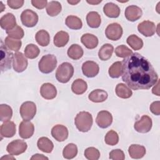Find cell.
<instances>
[{"mask_svg": "<svg viewBox=\"0 0 160 160\" xmlns=\"http://www.w3.org/2000/svg\"><path fill=\"white\" fill-rule=\"evenodd\" d=\"M103 12L105 15L110 18H116L120 14V8L113 2H108L103 7Z\"/></svg>", "mask_w": 160, "mask_h": 160, "instance_id": "22", "label": "cell"}, {"mask_svg": "<svg viewBox=\"0 0 160 160\" xmlns=\"http://www.w3.org/2000/svg\"><path fill=\"white\" fill-rule=\"evenodd\" d=\"M68 128L61 124H57L51 129L52 136L59 142L64 141L68 138Z\"/></svg>", "mask_w": 160, "mask_h": 160, "instance_id": "16", "label": "cell"}, {"mask_svg": "<svg viewBox=\"0 0 160 160\" xmlns=\"http://www.w3.org/2000/svg\"><path fill=\"white\" fill-rule=\"evenodd\" d=\"M126 41L128 45L135 51L141 49L143 46L142 40L135 34L130 35L127 38Z\"/></svg>", "mask_w": 160, "mask_h": 160, "instance_id": "36", "label": "cell"}, {"mask_svg": "<svg viewBox=\"0 0 160 160\" xmlns=\"http://www.w3.org/2000/svg\"><path fill=\"white\" fill-rule=\"evenodd\" d=\"M21 21L22 24L28 28L35 26L38 22V15L31 9L23 11L21 14Z\"/></svg>", "mask_w": 160, "mask_h": 160, "instance_id": "8", "label": "cell"}, {"mask_svg": "<svg viewBox=\"0 0 160 160\" xmlns=\"http://www.w3.org/2000/svg\"><path fill=\"white\" fill-rule=\"evenodd\" d=\"M16 21L14 15L8 12L3 15L0 19V26L6 31L10 30L16 26Z\"/></svg>", "mask_w": 160, "mask_h": 160, "instance_id": "19", "label": "cell"}, {"mask_svg": "<svg viewBox=\"0 0 160 160\" xmlns=\"http://www.w3.org/2000/svg\"><path fill=\"white\" fill-rule=\"evenodd\" d=\"M128 152L132 159L142 158L146 154V148L141 145L131 144L128 148Z\"/></svg>", "mask_w": 160, "mask_h": 160, "instance_id": "24", "label": "cell"}, {"mask_svg": "<svg viewBox=\"0 0 160 160\" xmlns=\"http://www.w3.org/2000/svg\"><path fill=\"white\" fill-rule=\"evenodd\" d=\"M84 156L89 160H98L100 157V152L94 147L88 148L84 151Z\"/></svg>", "mask_w": 160, "mask_h": 160, "instance_id": "43", "label": "cell"}, {"mask_svg": "<svg viewBox=\"0 0 160 160\" xmlns=\"http://www.w3.org/2000/svg\"><path fill=\"white\" fill-rule=\"evenodd\" d=\"M3 159H14L15 158H13L12 156H9V155H6V156L2 157V158H1V160H2Z\"/></svg>", "mask_w": 160, "mask_h": 160, "instance_id": "52", "label": "cell"}, {"mask_svg": "<svg viewBox=\"0 0 160 160\" xmlns=\"http://www.w3.org/2000/svg\"><path fill=\"white\" fill-rule=\"evenodd\" d=\"M12 116V108L8 104H1L0 105V120L5 122L10 120Z\"/></svg>", "mask_w": 160, "mask_h": 160, "instance_id": "37", "label": "cell"}, {"mask_svg": "<svg viewBox=\"0 0 160 160\" xmlns=\"http://www.w3.org/2000/svg\"><path fill=\"white\" fill-rule=\"evenodd\" d=\"M66 25L71 29L78 30L81 29L82 26V22L80 18L75 16H68L65 20Z\"/></svg>", "mask_w": 160, "mask_h": 160, "instance_id": "33", "label": "cell"}, {"mask_svg": "<svg viewBox=\"0 0 160 160\" xmlns=\"http://www.w3.org/2000/svg\"><path fill=\"white\" fill-rule=\"evenodd\" d=\"M88 88L87 82L82 79H77L73 81L71 85L72 91L78 95L82 94Z\"/></svg>", "mask_w": 160, "mask_h": 160, "instance_id": "28", "label": "cell"}, {"mask_svg": "<svg viewBox=\"0 0 160 160\" xmlns=\"http://www.w3.org/2000/svg\"><path fill=\"white\" fill-rule=\"evenodd\" d=\"M115 91L116 95L119 98L122 99L129 98L132 94V92L131 89L123 83L118 84L116 85Z\"/></svg>", "mask_w": 160, "mask_h": 160, "instance_id": "30", "label": "cell"}, {"mask_svg": "<svg viewBox=\"0 0 160 160\" xmlns=\"http://www.w3.org/2000/svg\"><path fill=\"white\" fill-rule=\"evenodd\" d=\"M79 2H80V1H68V2L72 4V5H75V4H78Z\"/></svg>", "mask_w": 160, "mask_h": 160, "instance_id": "53", "label": "cell"}, {"mask_svg": "<svg viewBox=\"0 0 160 160\" xmlns=\"http://www.w3.org/2000/svg\"><path fill=\"white\" fill-rule=\"evenodd\" d=\"M24 1L23 0H8L7 4L9 8L13 9H18L21 8L24 4Z\"/></svg>", "mask_w": 160, "mask_h": 160, "instance_id": "46", "label": "cell"}, {"mask_svg": "<svg viewBox=\"0 0 160 160\" xmlns=\"http://www.w3.org/2000/svg\"><path fill=\"white\" fill-rule=\"evenodd\" d=\"M19 112L24 121H30L36 115V106L34 102L26 101L21 104Z\"/></svg>", "mask_w": 160, "mask_h": 160, "instance_id": "6", "label": "cell"}, {"mask_svg": "<svg viewBox=\"0 0 160 160\" xmlns=\"http://www.w3.org/2000/svg\"><path fill=\"white\" fill-rule=\"evenodd\" d=\"M82 71L84 76L88 78H94L99 71V65L94 61H88L82 65Z\"/></svg>", "mask_w": 160, "mask_h": 160, "instance_id": "13", "label": "cell"}, {"mask_svg": "<svg viewBox=\"0 0 160 160\" xmlns=\"http://www.w3.org/2000/svg\"><path fill=\"white\" fill-rule=\"evenodd\" d=\"M92 116L86 111L79 112L74 119V124L77 129L83 132L89 131L92 125Z\"/></svg>", "mask_w": 160, "mask_h": 160, "instance_id": "2", "label": "cell"}, {"mask_svg": "<svg viewBox=\"0 0 160 160\" xmlns=\"http://www.w3.org/2000/svg\"><path fill=\"white\" fill-rule=\"evenodd\" d=\"M40 94L45 99L51 100L55 98L56 96L57 90L53 84L49 82H46L41 86L40 88Z\"/></svg>", "mask_w": 160, "mask_h": 160, "instance_id": "18", "label": "cell"}, {"mask_svg": "<svg viewBox=\"0 0 160 160\" xmlns=\"http://www.w3.org/2000/svg\"><path fill=\"white\" fill-rule=\"evenodd\" d=\"M115 54L118 57L125 58L132 54V51L125 45H120L116 48Z\"/></svg>", "mask_w": 160, "mask_h": 160, "instance_id": "44", "label": "cell"}, {"mask_svg": "<svg viewBox=\"0 0 160 160\" xmlns=\"http://www.w3.org/2000/svg\"><path fill=\"white\" fill-rule=\"evenodd\" d=\"M31 159H48V158L41 154H36L31 158Z\"/></svg>", "mask_w": 160, "mask_h": 160, "instance_id": "49", "label": "cell"}, {"mask_svg": "<svg viewBox=\"0 0 160 160\" xmlns=\"http://www.w3.org/2000/svg\"><path fill=\"white\" fill-rule=\"evenodd\" d=\"M78 154V147L75 144L69 143L66 145L62 151V156L65 159H71L76 156Z\"/></svg>", "mask_w": 160, "mask_h": 160, "instance_id": "35", "label": "cell"}, {"mask_svg": "<svg viewBox=\"0 0 160 160\" xmlns=\"http://www.w3.org/2000/svg\"><path fill=\"white\" fill-rule=\"evenodd\" d=\"M21 41L14 39L9 36L6 37L4 39V45L9 50L13 51H18L21 47Z\"/></svg>", "mask_w": 160, "mask_h": 160, "instance_id": "40", "label": "cell"}, {"mask_svg": "<svg viewBox=\"0 0 160 160\" xmlns=\"http://www.w3.org/2000/svg\"><path fill=\"white\" fill-rule=\"evenodd\" d=\"M109 75L112 78H118L122 74V62L116 61L109 68Z\"/></svg>", "mask_w": 160, "mask_h": 160, "instance_id": "39", "label": "cell"}, {"mask_svg": "<svg viewBox=\"0 0 160 160\" xmlns=\"http://www.w3.org/2000/svg\"><path fill=\"white\" fill-rule=\"evenodd\" d=\"M57 65V59L53 54L43 56L38 63L39 71L44 74H48L53 71Z\"/></svg>", "mask_w": 160, "mask_h": 160, "instance_id": "4", "label": "cell"}, {"mask_svg": "<svg viewBox=\"0 0 160 160\" xmlns=\"http://www.w3.org/2000/svg\"><path fill=\"white\" fill-rule=\"evenodd\" d=\"M1 61L0 68L2 72L7 71L11 68V62L13 60L14 54L9 51L8 49L3 44L2 41H1Z\"/></svg>", "mask_w": 160, "mask_h": 160, "instance_id": "5", "label": "cell"}, {"mask_svg": "<svg viewBox=\"0 0 160 160\" xmlns=\"http://www.w3.org/2000/svg\"><path fill=\"white\" fill-rule=\"evenodd\" d=\"M122 62V80L133 90L148 89L158 81L151 62L138 52L125 58Z\"/></svg>", "mask_w": 160, "mask_h": 160, "instance_id": "1", "label": "cell"}, {"mask_svg": "<svg viewBox=\"0 0 160 160\" xmlns=\"http://www.w3.org/2000/svg\"><path fill=\"white\" fill-rule=\"evenodd\" d=\"M40 53L39 48L34 44H28L24 49V55L29 59L36 58Z\"/></svg>", "mask_w": 160, "mask_h": 160, "instance_id": "38", "label": "cell"}, {"mask_svg": "<svg viewBox=\"0 0 160 160\" xmlns=\"http://www.w3.org/2000/svg\"><path fill=\"white\" fill-rule=\"evenodd\" d=\"M16 124L12 121H5L0 128L1 139L4 138H11L16 134Z\"/></svg>", "mask_w": 160, "mask_h": 160, "instance_id": "20", "label": "cell"}, {"mask_svg": "<svg viewBox=\"0 0 160 160\" xmlns=\"http://www.w3.org/2000/svg\"><path fill=\"white\" fill-rule=\"evenodd\" d=\"M96 122L99 128L102 129L107 128L112 122V116L108 111H101L97 115Z\"/></svg>", "mask_w": 160, "mask_h": 160, "instance_id": "12", "label": "cell"}, {"mask_svg": "<svg viewBox=\"0 0 160 160\" xmlns=\"http://www.w3.org/2000/svg\"><path fill=\"white\" fill-rule=\"evenodd\" d=\"M31 4L34 8H36L38 9H42L44 8L45 6H47L48 1L46 0H42H42H41V1L32 0Z\"/></svg>", "mask_w": 160, "mask_h": 160, "instance_id": "47", "label": "cell"}, {"mask_svg": "<svg viewBox=\"0 0 160 160\" xmlns=\"http://www.w3.org/2000/svg\"><path fill=\"white\" fill-rule=\"evenodd\" d=\"M34 124L29 121H22L19 126V134L22 139H29L34 134Z\"/></svg>", "mask_w": 160, "mask_h": 160, "instance_id": "14", "label": "cell"}, {"mask_svg": "<svg viewBox=\"0 0 160 160\" xmlns=\"http://www.w3.org/2000/svg\"><path fill=\"white\" fill-rule=\"evenodd\" d=\"M88 25L91 28H98L101 23V19L99 14L96 11H91L86 16Z\"/></svg>", "mask_w": 160, "mask_h": 160, "instance_id": "26", "label": "cell"}, {"mask_svg": "<svg viewBox=\"0 0 160 160\" xmlns=\"http://www.w3.org/2000/svg\"><path fill=\"white\" fill-rule=\"evenodd\" d=\"M81 41L82 44L89 49H92L97 47L98 44V38L92 34L86 33L81 38Z\"/></svg>", "mask_w": 160, "mask_h": 160, "instance_id": "21", "label": "cell"}, {"mask_svg": "<svg viewBox=\"0 0 160 160\" xmlns=\"http://www.w3.org/2000/svg\"><path fill=\"white\" fill-rule=\"evenodd\" d=\"M109 159L113 160H124L125 155L124 152L119 149H113L109 152Z\"/></svg>", "mask_w": 160, "mask_h": 160, "instance_id": "45", "label": "cell"}, {"mask_svg": "<svg viewBox=\"0 0 160 160\" xmlns=\"http://www.w3.org/2000/svg\"><path fill=\"white\" fill-rule=\"evenodd\" d=\"M1 7H2V8H1V12H2V11H4V8H3L2 7H4V4H2V1H1Z\"/></svg>", "mask_w": 160, "mask_h": 160, "instance_id": "54", "label": "cell"}, {"mask_svg": "<svg viewBox=\"0 0 160 160\" xmlns=\"http://www.w3.org/2000/svg\"><path fill=\"white\" fill-rule=\"evenodd\" d=\"M160 102L159 101H156L151 103L150 105V111L155 115L159 116L160 114Z\"/></svg>", "mask_w": 160, "mask_h": 160, "instance_id": "48", "label": "cell"}, {"mask_svg": "<svg viewBox=\"0 0 160 160\" xmlns=\"http://www.w3.org/2000/svg\"><path fill=\"white\" fill-rule=\"evenodd\" d=\"M114 51V48L111 44L107 43L103 44L98 52V57L102 61L109 59Z\"/></svg>", "mask_w": 160, "mask_h": 160, "instance_id": "27", "label": "cell"}, {"mask_svg": "<svg viewBox=\"0 0 160 160\" xmlns=\"http://www.w3.org/2000/svg\"><path fill=\"white\" fill-rule=\"evenodd\" d=\"M152 124L151 118L147 115H143L139 120L134 123V128L138 132L146 133L151 129Z\"/></svg>", "mask_w": 160, "mask_h": 160, "instance_id": "11", "label": "cell"}, {"mask_svg": "<svg viewBox=\"0 0 160 160\" xmlns=\"http://www.w3.org/2000/svg\"><path fill=\"white\" fill-rule=\"evenodd\" d=\"M142 11L141 9L135 5H131L128 6L124 12L126 18L131 22L138 20L142 16Z\"/></svg>", "mask_w": 160, "mask_h": 160, "instance_id": "17", "label": "cell"}, {"mask_svg": "<svg viewBox=\"0 0 160 160\" xmlns=\"http://www.w3.org/2000/svg\"><path fill=\"white\" fill-rule=\"evenodd\" d=\"M28 62L25 56L21 52L14 54L12 66L14 70L17 72H23L28 67Z\"/></svg>", "mask_w": 160, "mask_h": 160, "instance_id": "10", "label": "cell"}, {"mask_svg": "<svg viewBox=\"0 0 160 160\" xmlns=\"http://www.w3.org/2000/svg\"><path fill=\"white\" fill-rule=\"evenodd\" d=\"M27 148L28 145L25 141L16 139L11 141L8 144L6 151L11 156H18L24 152Z\"/></svg>", "mask_w": 160, "mask_h": 160, "instance_id": "7", "label": "cell"}, {"mask_svg": "<svg viewBox=\"0 0 160 160\" xmlns=\"http://www.w3.org/2000/svg\"><path fill=\"white\" fill-rule=\"evenodd\" d=\"M82 48L77 44H72L68 50L67 54L69 58L73 60H78L83 56Z\"/></svg>", "mask_w": 160, "mask_h": 160, "instance_id": "31", "label": "cell"}, {"mask_svg": "<svg viewBox=\"0 0 160 160\" xmlns=\"http://www.w3.org/2000/svg\"><path fill=\"white\" fill-rule=\"evenodd\" d=\"M35 39L38 44L41 46H46L50 42V36L48 31L41 29L37 32Z\"/></svg>", "mask_w": 160, "mask_h": 160, "instance_id": "34", "label": "cell"}, {"mask_svg": "<svg viewBox=\"0 0 160 160\" xmlns=\"http://www.w3.org/2000/svg\"><path fill=\"white\" fill-rule=\"evenodd\" d=\"M123 33L121 26L116 22L109 24L105 30V34L108 39L112 41H117L119 39Z\"/></svg>", "mask_w": 160, "mask_h": 160, "instance_id": "9", "label": "cell"}, {"mask_svg": "<svg viewBox=\"0 0 160 160\" xmlns=\"http://www.w3.org/2000/svg\"><path fill=\"white\" fill-rule=\"evenodd\" d=\"M74 74V68L68 62L62 63L58 68L56 72V79L61 83H66L71 79Z\"/></svg>", "mask_w": 160, "mask_h": 160, "instance_id": "3", "label": "cell"}, {"mask_svg": "<svg viewBox=\"0 0 160 160\" xmlns=\"http://www.w3.org/2000/svg\"><path fill=\"white\" fill-rule=\"evenodd\" d=\"M69 36L67 32L61 31L58 32L54 37V44L56 47L62 48L65 46L69 41Z\"/></svg>", "mask_w": 160, "mask_h": 160, "instance_id": "29", "label": "cell"}, {"mask_svg": "<svg viewBox=\"0 0 160 160\" xmlns=\"http://www.w3.org/2000/svg\"><path fill=\"white\" fill-rule=\"evenodd\" d=\"M108 93L102 89H95L91 91L89 95V99L93 102H102L105 101L108 98Z\"/></svg>", "mask_w": 160, "mask_h": 160, "instance_id": "23", "label": "cell"}, {"mask_svg": "<svg viewBox=\"0 0 160 160\" xmlns=\"http://www.w3.org/2000/svg\"><path fill=\"white\" fill-rule=\"evenodd\" d=\"M62 9L61 4L56 1H52L48 3L46 6L47 14L50 16H56L58 15Z\"/></svg>", "mask_w": 160, "mask_h": 160, "instance_id": "32", "label": "cell"}, {"mask_svg": "<svg viewBox=\"0 0 160 160\" xmlns=\"http://www.w3.org/2000/svg\"><path fill=\"white\" fill-rule=\"evenodd\" d=\"M38 148L41 151L46 153H50L54 148L52 142L47 137H41L38 140Z\"/></svg>", "mask_w": 160, "mask_h": 160, "instance_id": "25", "label": "cell"}, {"mask_svg": "<svg viewBox=\"0 0 160 160\" xmlns=\"http://www.w3.org/2000/svg\"><path fill=\"white\" fill-rule=\"evenodd\" d=\"M89 4H93V5H96V4H98L99 3H100L101 2V1H86Z\"/></svg>", "mask_w": 160, "mask_h": 160, "instance_id": "51", "label": "cell"}, {"mask_svg": "<svg viewBox=\"0 0 160 160\" xmlns=\"http://www.w3.org/2000/svg\"><path fill=\"white\" fill-rule=\"evenodd\" d=\"M159 81H157V82L155 84H156V86L153 88V89H152V93L153 94H156L157 96H159V90H158V88H159Z\"/></svg>", "mask_w": 160, "mask_h": 160, "instance_id": "50", "label": "cell"}, {"mask_svg": "<svg viewBox=\"0 0 160 160\" xmlns=\"http://www.w3.org/2000/svg\"><path fill=\"white\" fill-rule=\"evenodd\" d=\"M6 32L9 38L18 40H20L21 39H22L24 35L22 28L18 25H16L15 27L10 30L6 31Z\"/></svg>", "mask_w": 160, "mask_h": 160, "instance_id": "41", "label": "cell"}, {"mask_svg": "<svg viewBox=\"0 0 160 160\" xmlns=\"http://www.w3.org/2000/svg\"><path fill=\"white\" fill-rule=\"evenodd\" d=\"M138 31L146 37L153 36L156 31L155 24L150 21H144L138 26Z\"/></svg>", "mask_w": 160, "mask_h": 160, "instance_id": "15", "label": "cell"}, {"mask_svg": "<svg viewBox=\"0 0 160 160\" xmlns=\"http://www.w3.org/2000/svg\"><path fill=\"white\" fill-rule=\"evenodd\" d=\"M105 142L110 146H114L119 142V136L114 130L109 131L104 138Z\"/></svg>", "mask_w": 160, "mask_h": 160, "instance_id": "42", "label": "cell"}]
</instances>
